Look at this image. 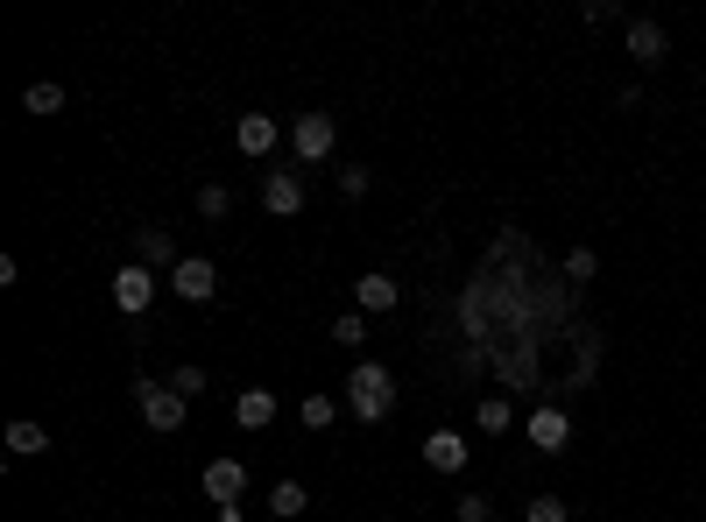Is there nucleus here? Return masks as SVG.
Returning <instances> with one entry per match:
<instances>
[{"label": "nucleus", "mask_w": 706, "mask_h": 522, "mask_svg": "<svg viewBox=\"0 0 706 522\" xmlns=\"http://www.w3.org/2000/svg\"><path fill=\"white\" fill-rule=\"evenodd\" d=\"M347 410L360 423H381V417L396 410V375H389V367H375V360L354 367V375H347Z\"/></svg>", "instance_id": "nucleus-1"}, {"label": "nucleus", "mask_w": 706, "mask_h": 522, "mask_svg": "<svg viewBox=\"0 0 706 522\" xmlns=\"http://www.w3.org/2000/svg\"><path fill=\"white\" fill-rule=\"evenodd\" d=\"M135 410H142V423L149 431H184V417H191V402L170 389V381H135Z\"/></svg>", "instance_id": "nucleus-2"}, {"label": "nucleus", "mask_w": 706, "mask_h": 522, "mask_svg": "<svg viewBox=\"0 0 706 522\" xmlns=\"http://www.w3.org/2000/svg\"><path fill=\"white\" fill-rule=\"evenodd\" d=\"M332 142H339L332 113H297V127H290V149H297V163H326V156H332Z\"/></svg>", "instance_id": "nucleus-3"}, {"label": "nucleus", "mask_w": 706, "mask_h": 522, "mask_svg": "<svg viewBox=\"0 0 706 522\" xmlns=\"http://www.w3.org/2000/svg\"><path fill=\"white\" fill-rule=\"evenodd\" d=\"M170 289H177L184 304H213L219 297V268L205 262V255H184L177 268H170Z\"/></svg>", "instance_id": "nucleus-4"}, {"label": "nucleus", "mask_w": 706, "mask_h": 522, "mask_svg": "<svg viewBox=\"0 0 706 522\" xmlns=\"http://www.w3.org/2000/svg\"><path fill=\"white\" fill-rule=\"evenodd\" d=\"M241 494H247V467L241 459H205V501H213V509H241Z\"/></svg>", "instance_id": "nucleus-5"}, {"label": "nucleus", "mask_w": 706, "mask_h": 522, "mask_svg": "<svg viewBox=\"0 0 706 522\" xmlns=\"http://www.w3.org/2000/svg\"><path fill=\"white\" fill-rule=\"evenodd\" d=\"M113 304H121L127 318H142L149 304H156V268H142V262H127L121 276H113Z\"/></svg>", "instance_id": "nucleus-6"}, {"label": "nucleus", "mask_w": 706, "mask_h": 522, "mask_svg": "<svg viewBox=\"0 0 706 522\" xmlns=\"http://www.w3.org/2000/svg\"><path fill=\"white\" fill-rule=\"evenodd\" d=\"M276 142H283V127L269 121V113H241V121H234V149H241V156H276Z\"/></svg>", "instance_id": "nucleus-7"}, {"label": "nucleus", "mask_w": 706, "mask_h": 522, "mask_svg": "<svg viewBox=\"0 0 706 522\" xmlns=\"http://www.w3.org/2000/svg\"><path fill=\"white\" fill-rule=\"evenodd\" d=\"M262 205H269L276 219H297L304 212V177L297 170H269V177H262Z\"/></svg>", "instance_id": "nucleus-8"}, {"label": "nucleus", "mask_w": 706, "mask_h": 522, "mask_svg": "<svg viewBox=\"0 0 706 522\" xmlns=\"http://www.w3.org/2000/svg\"><path fill=\"white\" fill-rule=\"evenodd\" d=\"M530 444H538V452H565V438H572V417L559 410V402H544V410H530Z\"/></svg>", "instance_id": "nucleus-9"}, {"label": "nucleus", "mask_w": 706, "mask_h": 522, "mask_svg": "<svg viewBox=\"0 0 706 522\" xmlns=\"http://www.w3.org/2000/svg\"><path fill=\"white\" fill-rule=\"evenodd\" d=\"M396 297H403V289H396L389 276H381V268H368V276L354 283V304H360V318H381V311H396Z\"/></svg>", "instance_id": "nucleus-10"}, {"label": "nucleus", "mask_w": 706, "mask_h": 522, "mask_svg": "<svg viewBox=\"0 0 706 522\" xmlns=\"http://www.w3.org/2000/svg\"><path fill=\"white\" fill-rule=\"evenodd\" d=\"M424 467H431V473H460V467H467V438H460V431H431V438H424Z\"/></svg>", "instance_id": "nucleus-11"}, {"label": "nucleus", "mask_w": 706, "mask_h": 522, "mask_svg": "<svg viewBox=\"0 0 706 522\" xmlns=\"http://www.w3.org/2000/svg\"><path fill=\"white\" fill-rule=\"evenodd\" d=\"M234 423H241V431H269V423H276V396L269 389H241L234 396Z\"/></svg>", "instance_id": "nucleus-12"}, {"label": "nucleus", "mask_w": 706, "mask_h": 522, "mask_svg": "<svg viewBox=\"0 0 706 522\" xmlns=\"http://www.w3.org/2000/svg\"><path fill=\"white\" fill-rule=\"evenodd\" d=\"M135 262L142 268H177L184 255H177V240H170L163 226H142V234H135Z\"/></svg>", "instance_id": "nucleus-13"}, {"label": "nucleus", "mask_w": 706, "mask_h": 522, "mask_svg": "<svg viewBox=\"0 0 706 522\" xmlns=\"http://www.w3.org/2000/svg\"><path fill=\"white\" fill-rule=\"evenodd\" d=\"M43 452H50V431L35 417H14L8 423V459H43Z\"/></svg>", "instance_id": "nucleus-14"}, {"label": "nucleus", "mask_w": 706, "mask_h": 522, "mask_svg": "<svg viewBox=\"0 0 706 522\" xmlns=\"http://www.w3.org/2000/svg\"><path fill=\"white\" fill-rule=\"evenodd\" d=\"M628 57H636V64H664V29L657 22H628Z\"/></svg>", "instance_id": "nucleus-15"}, {"label": "nucleus", "mask_w": 706, "mask_h": 522, "mask_svg": "<svg viewBox=\"0 0 706 522\" xmlns=\"http://www.w3.org/2000/svg\"><path fill=\"white\" fill-rule=\"evenodd\" d=\"M304 509H311V494H304L297 480H276V488H269V515H283V522H297Z\"/></svg>", "instance_id": "nucleus-16"}, {"label": "nucleus", "mask_w": 706, "mask_h": 522, "mask_svg": "<svg viewBox=\"0 0 706 522\" xmlns=\"http://www.w3.org/2000/svg\"><path fill=\"white\" fill-rule=\"evenodd\" d=\"M473 423H481V431H488V438H502V431H509V423H516V410H509V402H502V396H481V402H473Z\"/></svg>", "instance_id": "nucleus-17"}, {"label": "nucleus", "mask_w": 706, "mask_h": 522, "mask_svg": "<svg viewBox=\"0 0 706 522\" xmlns=\"http://www.w3.org/2000/svg\"><path fill=\"white\" fill-rule=\"evenodd\" d=\"M22 106H29V113H43V121H50V113H64V85H50V79H35V85L22 92Z\"/></svg>", "instance_id": "nucleus-18"}, {"label": "nucleus", "mask_w": 706, "mask_h": 522, "mask_svg": "<svg viewBox=\"0 0 706 522\" xmlns=\"http://www.w3.org/2000/svg\"><path fill=\"white\" fill-rule=\"evenodd\" d=\"M297 417H304V431H332L339 402H332V396H304V402H297Z\"/></svg>", "instance_id": "nucleus-19"}, {"label": "nucleus", "mask_w": 706, "mask_h": 522, "mask_svg": "<svg viewBox=\"0 0 706 522\" xmlns=\"http://www.w3.org/2000/svg\"><path fill=\"white\" fill-rule=\"evenodd\" d=\"M565 276H572V283H594V276H601V255H594V247H572V255H565Z\"/></svg>", "instance_id": "nucleus-20"}, {"label": "nucleus", "mask_w": 706, "mask_h": 522, "mask_svg": "<svg viewBox=\"0 0 706 522\" xmlns=\"http://www.w3.org/2000/svg\"><path fill=\"white\" fill-rule=\"evenodd\" d=\"M368 184H375L368 163H339V191H347V198H368Z\"/></svg>", "instance_id": "nucleus-21"}, {"label": "nucleus", "mask_w": 706, "mask_h": 522, "mask_svg": "<svg viewBox=\"0 0 706 522\" xmlns=\"http://www.w3.org/2000/svg\"><path fill=\"white\" fill-rule=\"evenodd\" d=\"M198 212H205V219H226V212H234V191H226V184H205V191H198Z\"/></svg>", "instance_id": "nucleus-22"}, {"label": "nucleus", "mask_w": 706, "mask_h": 522, "mask_svg": "<svg viewBox=\"0 0 706 522\" xmlns=\"http://www.w3.org/2000/svg\"><path fill=\"white\" fill-rule=\"evenodd\" d=\"M360 339H368V318H360V311L332 318V346H360Z\"/></svg>", "instance_id": "nucleus-23"}, {"label": "nucleus", "mask_w": 706, "mask_h": 522, "mask_svg": "<svg viewBox=\"0 0 706 522\" xmlns=\"http://www.w3.org/2000/svg\"><path fill=\"white\" fill-rule=\"evenodd\" d=\"M170 389H177V396L191 402V396H198V389H205V367H198V360H184V367H177V375H170Z\"/></svg>", "instance_id": "nucleus-24"}, {"label": "nucleus", "mask_w": 706, "mask_h": 522, "mask_svg": "<svg viewBox=\"0 0 706 522\" xmlns=\"http://www.w3.org/2000/svg\"><path fill=\"white\" fill-rule=\"evenodd\" d=\"M523 522H565V501H559V494H538V501L523 509Z\"/></svg>", "instance_id": "nucleus-25"}, {"label": "nucleus", "mask_w": 706, "mask_h": 522, "mask_svg": "<svg viewBox=\"0 0 706 522\" xmlns=\"http://www.w3.org/2000/svg\"><path fill=\"white\" fill-rule=\"evenodd\" d=\"M460 522H494V501L488 494H460Z\"/></svg>", "instance_id": "nucleus-26"}, {"label": "nucleus", "mask_w": 706, "mask_h": 522, "mask_svg": "<svg viewBox=\"0 0 706 522\" xmlns=\"http://www.w3.org/2000/svg\"><path fill=\"white\" fill-rule=\"evenodd\" d=\"M580 14H586V22H594V29H601V22H622V0H586Z\"/></svg>", "instance_id": "nucleus-27"}]
</instances>
